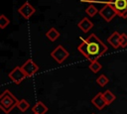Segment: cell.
Here are the masks:
<instances>
[{
	"instance_id": "8",
	"label": "cell",
	"mask_w": 127,
	"mask_h": 114,
	"mask_svg": "<svg viewBox=\"0 0 127 114\" xmlns=\"http://www.w3.org/2000/svg\"><path fill=\"white\" fill-rule=\"evenodd\" d=\"M18 12H19L20 15L23 16L25 19H30V17L36 12V9H35L29 2H25L21 7H19Z\"/></svg>"
},
{
	"instance_id": "1",
	"label": "cell",
	"mask_w": 127,
	"mask_h": 114,
	"mask_svg": "<svg viewBox=\"0 0 127 114\" xmlns=\"http://www.w3.org/2000/svg\"><path fill=\"white\" fill-rule=\"evenodd\" d=\"M77 51L91 62L102 57L107 52V47L95 34H91L81 41L77 47Z\"/></svg>"
},
{
	"instance_id": "21",
	"label": "cell",
	"mask_w": 127,
	"mask_h": 114,
	"mask_svg": "<svg viewBox=\"0 0 127 114\" xmlns=\"http://www.w3.org/2000/svg\"><path fill=\"white\" fill-rule=\"evenodd\" d=\"M82 1H84V2H94L96 0H82Z\"/></svg>"
},
{
	"instance_id": "12",
	"label": "cell",
	"mask_w": 127,
	"mask_h": 114,
	"mask_svg": "<svg viewBox=\"0 0 127 114\" xmlns=\"http://www.w3.org/2000/svg\"><path fill=\"white\" fill-rule=\"evenodd\" d=\"M48 110H49V108L42 101H38L32 107V111L34 114H45L46 112H48Z\"/></svg>"
},
{
	"instance_id": "5",
	"label": "cell",
	"mask_w": 127,
	"mask_h": 114,
	"mask_svg": "<svg viewBox=\"0 0 127 114\" xmlns=\"http://www.w3.org/2000/svg\"><path fill=\"white\" fill-rule=\"evenodd\" d=\"M99 15L103 18L104 21L110 22V21L117 15V13H116L115 9H114L110 4L106 3V4L103 6V8H101V9L99 10Z\"/></svg>"
},
{
	"instance_id": "17",
	"label": "cell",
	"mask_w": 127,
	"mask_h": 114,
	"mask_svg": "<svg viewBox=\"0 0 127 114\" xmlns=\"http://www.w3.org/2000/svg\"><path fill=\"white\" fill-rule=\"evenodd\" d=\"M108 82H109V79H108V77H107L105 74H100V75L96 78V83H97L99 86H101V87H104Z\"/></svg>"
},
{
	"instance_id": "4",
	"label": "cell",
	"mask_w": 127,
	"mask_h": 114,
	"mask_svg": "<svg viewBox=\"0 0 127 114\" xmlns=\"http://www.w3.org/2000/svg\"><path fill=\"white\" fill-rule=\"evenodd\" d=\"M69 56V53L63 47V46H58L52 53H51V57L58 62V63H62L64 62V60H65Z\"/></svg>"
},
{
	"instance_id": "13",
	"label": "cell",
	"mask_w": 127,
	"mask_h": 114,
	"mask_svg": "<svg viewBox=\"0 0 127 114\" xmlns=\"http://www.w3.org/2000/svg\"><path fill=\"white\" fill-rule=\"evenodd\" d=\"M102 95H103V98H104V100H105V102H106L107 105H110L116 99V96L110 90H108V89L105 90L104 92H102Z\"/></svg>"
},
{
	"instance_id": "11",
	"label": "cell",
	"mask_w": 127,
	"mask_h": 114,
	"mask_svg": "<svg viewBox=\"0 0 127 114\" xmlns=\"http://www.w3.org/2000/svg\"><path fill=\"white\" fill-rule=\"evenodd\" d=\"M77 27H78L79 29H81V31H82L83 33H87V32L93 27V23H92L88 18L84 17V18H82V19L79 21V23L77 24Z\"/></svg>"
},
{
	"instance_id": "10",
	"label": "cell",
	"mask_w": 127,
	"mask_h": 114,
	"mask_svg": "<svg viewBox=\"0 0 127 114\" xmlns=\"http://www.w3.org/2000/svg\"><path fill=\"white\" fill-rule=\"evenodd\" d=\"M120 41H121V34H119L118 32H113L108 38H107V42L114 48V49H118L120 47Z\"/></svg>"
},
{
	"instance_id": "18",
	"label": "cell",
	"mask_w": 127,
	"mask_h": 114,
	"mask_svg": "<svg viewBox=\"0 0 127 114\" xmlns=\"http://www.w3.org/2000/svg\"><path fill=\"white\" fill-rule=\"evenodd\" d=\"M85 12H86V14H87L89 17H94L96 13H99V11L97 10V8H96L95 6H93V5H89V6L85 9Z\"/></svg>"
},
{
	"instance_id": "15",
	"label": "cell",
	"mask_w": 127,
	"mask_h": 114,
	"mask_svg": "<svg viewBox=\"0 0 127 114\" xmlns=\"http://www.w3.org/2000/svg\"><path fill=\"white\" fill-rule=\"evenodd\" d=\"M29 107H30V104H29V102H28L26 99H21V100H19L18 105H17V108H19L20 111L26 112Z\"/></svg>"
},
{
	"instance_id": "7",
	"label": "cell",
	"mask_w": 127,
	"mask_h": 114,
	"mask_svg": "<svg viewBox=\"0 0 127 114\" xmlns=\"http://www.w3.org/2000/svg\"><path fill=\"white\" fill-rule=\"evenodd\" d=\"M9 77L10 79L15 82L16 84H20L26 77L27 75L25 74V72L22 70L21 66H16L15 68H13L10 72H9Z\"/></svg>"
},
{
	"instance_id": "9",
	"label": "cell",
	"mask_w": 127,
	"mask_h": 114,
	"mask_svg": "<svg viewBox=\"0 0 127 114\" xmlns=\"http://www.w3.org/2000/svg\"><path fill=\"white\" fill-rule=\"evenodd\" d=\"M91 103L95 106V108H97L98 110H102L107 104H106V102H105V100H104V98H103V95H102V93L101 92H99V93H97L92 99H91Z\"/></svg>"
},
{
	"instance_id": "2",
	"label": "cell",
	"mask_w": 127,
	"mask_h": 114,
	"mask_svg": "<svg viewBox=\"0 0 127 114\" xmlns=\"http://www.w3.org/2000/svg\"><path fill=\"white\" fill-rule=\"evenodd\" d=\"M19 100L8 89L4 90L0 95V107L5 114H9L15 107H17Z\"/></svg>"
},
{
	"instance_id": "3",
	"label": "cell",
	"mask_w": 127,
	"mask_h": 114,
	"mask_svg": "<svg viewBox=\"0 0 127 114\" xmlns=\"http://www.w3.org/2000/svg\"><path fill=\"white\" fill-rule=\"evenodd\" d=\"M107 3L115 9L118 16L127 18V0H108Z\"/></svg>"
},
{
	"instance_id": "16",
	"label": "cell",
	"mask_w": 127,
	"mask_h": 114,
	"mask_svg": "<svg viewBox=\"0 0 127 114\" xmlns=\"http://www.w3.org/2000/svg\"><path fill=\"white\" fill-rule=\"evenodd\" d=\"M88 68H89L92 72L97 73V72L102 68V65H101L97 60H94V61H91V62H90V64L88 65Z\"/></svg>"
},
{
	"instance_id": "6",
	"label": "cell",
	"mask_w": 127,
	"mask_h": 114,
	"mask_svg": "<svg viewBox=\"0 0 127 114\" xmlns=\"http://www.w3.org/2000/svg\"><path fill=\"white\" fill-rule=\"evenodd\" d=\"M22 70L25 72V74L27 75V77H31L34 74H36L39 70V66L38 64H36L32 59H28L26 60L22 65H21Z\"/></svg>"
},
{
	"instance_id": "22",
	"label": "cell",
	"mask_w": 127,
	"mask_h": 114,
	"mask_svg": "<svg viewBox=\"0 0 127 114\" xmlns=\"http://www.w3.org/2000/svg\"><path fill=\"white\" fill-rule=\"evenodd\" d=\"M91 114H95V113H91Z\"/></svg>"
},
{
	"instance_id": "14",
	"label": "cell",
	"mask_w": 127,
	"mask_h": 114,
	"mask_svg": "<svg viewBox=\"0 0 127 114\" xmlns=\"http://www.w3.org/2000/svg\"><path fill=\"white\" fill-rule=\"evenodd\" d=\"M46 37L52 41V42H55L59 37H60V33L55 29V28H51L47 33H46Z\"/></svg>"
},
{
	"instance_id": "19",
	"label": "cell",
	"mask_w": 127,
	"mask_h": 114,
	"mask_svg": "<svg viewBox=\"0 0 127 114\" xmlns=\"http://www.w3.org/2000/svg\"><path fill=\"white\" fill-rule=\"evenodd\" d=\"M10 24V20L5 16V15H0V28L1 29H5L6 26H8Z\"/></svg>"
},
{
	"instance_id": "20",
	"label": "cell",
	"mask_w": 127,
	"mask_h": 114,
	"mask_svg": "<svg viewBox=\"0 0 127 114\" xmlns=\"http://www.w3.org/2000/svg\"><path fill=\"white\" fill-rule=\"evenodd\" d=\"M127 46V35L126 34H121V41H120V47L125 48Z\"/></svg>"
}]
</instances>
